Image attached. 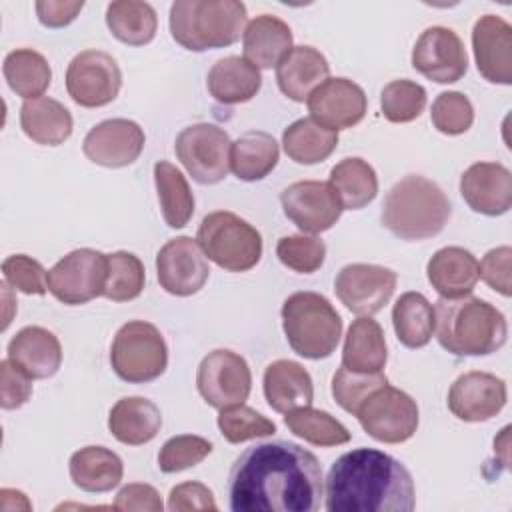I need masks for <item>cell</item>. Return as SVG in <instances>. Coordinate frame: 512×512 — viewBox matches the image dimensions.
<instances>
[{
  "instance_id": "7402d4cb",
  "label": "cell",
  "mask_w": 512,
  "mask_h": 512,
  "mask_svg": "<svg viewBox=\"0 0 512 512\" xmlns=\"http://www.w3.org/2000/svg\"><path fill=\"white\" fill-rule=\"evenodd\" d=\"M460 194L478 214H506L512 206V174L498 162H476L460 176Z\"/></svg>"
},
{
  "instance_id": "9c48e42d",
  "label": "cell",
  "mask_w": 512,
  "mask_h": 512,
  "mask_svg": "<svg viewBox=\"0 0 512 512\" xmlns=\"http://www.w3.org/2000/svg\"><path fill=\"white\" fill-rule=\"evenodd\" d=\"M364 432L384 444L410 440L418 428L416 400L390 384L376 388L354 414Z\"/></svg>"
},
{
  "instance_id": "cb8c5ba5",
  "label": "cell",
  "mask_w": 512,
  "mask_h": 512,
  "mask_svg": "<svg viewBox=\"0 0 512 512\" xmlns=\"http://www.w3.org/2000/svg\"><path fill=\"white\" fill-rule=\"evenodd\" d=\"M328 74V60L312 46H292L276 66L278 88L294 102H306L308 96L328 80Z\"/></svg>"
},
{
  "instance_id": "f6af8a7d",
  "label": "cell",
  "mask_w": 512,
  "mask_h": 512,
  "mask_svg": "<svg viewBox=\"0 0 512 512\" xmlns=\"http://www.w3.org/2000/svg\"><path fill=\"white\" fill-rule=\"evenodd\" d=\"M212 442L194 436V434H180L168 438L160 452H158V468L164 474H176L182 470H188L196 464H200L210 452H212Z\"/></svg>"
},
{
  "instance_id": "1f68e13d",
  "label": "cell",
  "mask_w": 512,
  "mask_h": 512,
  "mask_svg": "<svg viewBox=\"0 0 512 512\" xmlns=\"http://www.w3.org/2000/svg\"><path fill=\"white\" fill-rule=\"evenodd\" d=\"M388 360L382 326L370 316L356 318L344 338L342 366L354 372H382Z\"/></svg>"
},
{
  "instance_id": "3957f363",
  "label": "cell",
  "mask_w": 512,
  "mask_h": 512,
  "mask_svg": "<svg viewBox=\"0 0 512 512\" xmlns=\"http://www.w3.org/2000/svg\"><path fill=\"white\" fill-rule=\"evenodd\" d=\"M434 332L454 356H488L506 344L508 324L494 304L468 294L436 302Z\"/></svg>"
},
{
  "instance_id": "603a6c76",
  "label": "cell",
  "mask_w": 512,
  "mask_h": 512,
  "mask_svg": "<svg viewBox=\"0 0 512 512\" xmlns=\"http://www.w3.org/2000/svg\"><path fill=\"white\" fill-rule=\"evenodd\" d=\"M8 360L32 380L52 378L62 364V346L54 332L42 326H26L8 342Z\"/></svg>"
},
{
  "instance_id": "f907efd6",
  "label": "cell",
  "mask_w": 512,
  "mask_h": 512,
  "mask_svg": "<svg viewBox=\"0 0 512 512\" xmlns=\"http://www.w3.org/2000/svg\"><path fill=\"white\" fill-rule=\"evenodd\" d=\"M32 378L22 372L8 358L0 362V406L4 410H16L24 406L32 396Z\"/></svg>"
},
{
  "instance_id": "816d5d0a",
  "label": "cell",
  "mask_w": 512,
  "mask_h": 512,
  "mask_svg": "<svg viewBox=\"0 0 512 512\" xmlns=\"http://www.w3.org/2000/svg\"><path fill=\"white\" fill-rule=\"evenodd\" d=\"M218 504L214 494L202 482H182L168 494V510L190 512V510H216Z\"/></svg>"
},
{
  "instance_id": "e0dca14e",
  "label": "cell",
  "mask_w": 512,
  "mask_h": 512,
  "mask_svg": "<svg viewBox=\"0 0 512 512\" xmlns=\"http://www.w3.org/2000/svg\"><path fill=\"white\" fill-rule=\"evenodd\" d=\"M412 66L432 82L452 84L466 74L468 54L454 30L430 26L412 48Z\"/></svg>"
},
{
  "instance_id": "f546056e",
  "label": "cell",
  "mask_w": 512,
  "mask_h": 512,
  "mask_svg": "<svg viewBox=\"0 0 512 512\" xmlns=\"http://www.w3.org/2000/svg\"><path fill=\"white\" fill-rule=\"evenodd\" d=\"M20 126L24 134L42 146L64 144L74 128L70 110L48 96L24 100L20 108Z\"/></svg>"
},
{
  "instance_id": "f1b7e54d",
  "label": "cell",
  "mask_w": 512,
  "mask_h": 512,
  "mask_svg": "<svg viewBox=\"0 0 512 512\" xmlns=\"http://www.w3.org/2000/svg\"><path fill=\"white\" fill-rule=\"evenodd\" d=\"M206 86L216 102L226 106L242 104L258 94L262 74L244 56H226L210 68Z\"/></svg>"
},
{
  "instance_id": "9a60e30c",
  "label": "cell",
  "mask_w": 512,
  "mask_h": 512,
  "mask_svg": "<svg viewBox=\"0 0 512 512\" xmlns=\"http://www.w3.org/2000/svg\"><path fill=\"white\" fill-rule=\"evenodd\" d=\"M280 204L286 218L308 234L330 230L344 210L330 182L320 180H300L290 184L282 190Z\"/></svg>"
},
{
  "instance_id": "d4e9b609",
  "label": "cell",
  "mask_w": 512,
  "mask_h": 512,
  "mask_svg": "<svg viewBox=\"0 0 512 512\" xmlns=\"http://www.w3.org/2000/svg\"><path fill=\"white\" fill-rule=\"evenodd\" d=\"M426 276L440 298H462L472 294L478 282V260L462 246H446L432 254Z\"/></svg>"
},
{
  "instance_id": "4316f807",
  "label": "cell",
  "mask_w": 512,
  "mask_h": 512,
  "mask_svg": "<svg viewBox=\"0 0 512 512\" xmlns=\"http://www.w3.org/2000/svg\"><path fill=\"white\" fill-rule=\"evenodd\" d=\"M244 58L258 70H270L292 50V30L278 16L262 14L248 22L242 34Z\"/></svg>"
},
{
  "instance_id": "ffe728a7",
  "label": "cell",
  "mask_w": 512,
  "mask_h": 512,
  "mask_svg": "<svg viewBox=\"0 0 512 512\" xmlns=\"http://www.w3.org/2000/svg\"><path fill=\"white\" fill-rule=\"evenodd\" d=\"M310 118L334 132L356 126L368 108L364 90L348 78L324 80L306 100Z\"/></svg>"
},
{
  "instance_id": "8d00e7d4",
  "label": "cell",
  "mask_w": 512,
  "mask_h": 512,
  "mask_svg": "<svg viewBox=\"0 0 512 512\" xmlns=\"http://www.w3.org/2000/svg\"><path fill=\"white\" fill-rule=\"evenodd\" d=\"M2 72L10 90L24 100L40 98L52 82L48 60L32 48H18L8 52L2 64Z\"/></svg>"
},
{
  "instance_id": "83f0119b",
  "label": "cell",
  "mask_w": 512,
  "mask_h": 512,
  "mask_svg": "<svg viewBox=\"0 0 512 512\" xmlns=\"http://www.w3.org/2000/svg\"><path fill=\"white\" fill-rule=\"evenodd\" d=\"M160 428V408L142 396L120 398L108 416V430L118 442L128 446H140L154 440Z\"/></svg>"
},
{
  "instance_id": "4fadbf2b",
  "label": "cell",
  "mask_w": 512,
  "mask_h": 512,
  "mask_svg": "<svg viewBox=\"0 0 512 512\" xmlns=\"http://www.w3.org/2000/svg\"><path fill=\"white\" fill-rule=\"evenodd\" d=\"M122 86V72L116 60L102 50L76 54L66 68L68 96L82 108L110 104Z\"/></svg>"
},
{
  "instance_id": "277c9868",
  "label": "cell",
  "mask_w": 512,
  "mask_h": 512,
  "mask_svg": "<svg viewBox=\"0 0 512 512\" xmlns=\"http://www.w3.org/2000/svg\"><path fill=\"white\" fill-rule=\"evenodd\" d=\"M450 214L452 206L444 190L422 174H408L398 180L382 204V224L406 242L438 236Z\"/></svg>"
},
{
  "instance_id": "836d02e7",
  "label": "cell",
  "mask_w": 512,
  "mask_h": 512,
  "mask_svg": "<svg viewBox=\"0 0 512 512\" xmlns=\"http://www.w3.org/2000/svg\"><path fill=\"white\" fill-rule=\"evenodd\" d=\"M330 186L334 188L344 210H360L378 194L376 170L362 158H344L330 170Z\"/></svg>"
},
{
  "instance_id": "ab89813d",
  "label": "cell",
  "mask_w": 512,
  "mask_h": 512,
  "mask_svg": "<svg viewBox=\"0 0 512 512\" xmlns=\"http://www.w3.org/2000/svg\"><path fill=\"white\" fill-rule=\"evenodd\" d=\"M284 424L292 434L304 438L308 444L314 446L330 448L350 442V430L340 420L324 410H316L310 406L286 412Z\"/></svg>"
},
{
  "instance_id": "d590c367",
  "label": "cell",
  "mask_w": 512,
  "mask_h": 512,
  "mask_svg": "<svg viewBox=\"0 0 512 512\" xmlns=\"http://www.w3.org/2000/svg\"><path fill=\"white\" fill-rule=\"evenodd\" d=\"M106 26L116 40L128 46H144L154 40L158 18L148 2L118 0L106 8Z\"/></svg>"
},
{
  "instance_id": "c3c4849f",
  "label": "cell",
  "mask_w": 512,
  "mask_h": 512,
  "mask_svg": "<svg viewBox=\"0 0 512 512\" xmlns=\"http://www.w3.org/2000/svg\"><path fill=\"white\" fill-rule=\"evenodd\" d=\"M2 274L6 284L12 288L24 292V294H36L42 296L48 290L46 276L48 272L44 266L26 254H12L2 262Z\"/></svg>"
},
{
  "instance_id": "d6986e66",
  "label": "cell",
  "mask_w": 512,
  "mask_h": 512,
  "mask_svg": "<svg viewBox=\"0 0 512 512\" xmlns=\"http://www.w3.org/2000/svg\"><path fill=\"white\" fill-rule=\"evenodd\" d=\"M506 382L490 372H466L448 390V408L462 422H486L506 406Z\"/></svg>"
},
{
  "instance_id": "4dcf8cb0",
  "label": "cell",
  "mask_w": 512,
  "mask_h": 512,
  "mask_svg": "<svg viewBox=\"0 0 512 512\" xmlns=\"http://www.w3.org/2000/svg\"><path fill=\"white\" fill-rule=\"evenodd\" d=\"M68 472L74 486L84 492H110L120 484L124 464L106 446H84L70 456Z\"/></svg>"
},
{
  "instance_id": "f35d334b",
  "label": "cell",
  "mask_w": 512,
  "mask_h": 512,
  "mask_svg": "<svg viewBox=\"0 0 512 512\" xmlns=\"http://www.w3.org/2000/svg\"><path fill=\"white\" fill-rule=\"evenodd\" d=\"M396 338L406 348H422L434 334V306L420 292H404L392 308Z\"/></svg>"
},
{
  "instance_id": "7bdbcfd3",
  "label": "cell",
  "mask_w": 512,
  "mask_h": 512,
  "mask_svg": "<svg viewBox=\"0 0 512 512\" xmlns=\"http://www.w3.org/2000/svg\"><path fill=\"white\" fill-rule=\"evenodd\" d=\"M218 428L230 444L264 438L276 432V424L270 418L244 404L222 408L218 414Z\"/></svg>"
},
{
  "instance_id": "b9f144b4",
  "label": "cell",
  "mask_w": 512,
  "mask_h": 512,
  "mask_svg": "<svg viewBox=\"0 0 512 512\" xmlns=\"http://www.w3.org/2000/svg\"><path fill=\"white\" fill-rule=\"evenodd\" d=\"M426 106V90L412 80H392L380 94V108L388 122L406 124L416 120Z\"/></svg>"
},
{
  "instance_id": "ac0fdd59",
  "label": "cell",
  "mask_w": 512,
  "mask_h": 512,
  "mask_svg": "<svg viewBox=\"0 0 512 512\" xmlns=\"http://www.w3.org/2000/svg\"><path fill=\"white\" fill-rule=\"evenodd\" d=\"M144 130L128 118H110L84 136V156L104 168H124L138 160L144 150Z\"/></svg>"
},
{
  "instance_id": "60d3db41",
  "label": "cell",
  "mask_w": 512,
  "mask_h": 512,
  "mask_svg": "<svg viewBox=\"0 0 512 512\" xmlns=\"http://www.w3.org/2000/svg\"><path fill=\"white\" fill-rule=\"evenodd\" d=\"M146 282L144 264L132 252L108 254V278L104 286V298L112 302H128L142 294Z\"/></svg>"
},
{
  "instance_id": "7dc6e473",
  "label": "cell",
  "mask_w": 512,
  "mask_h": 512,
  "mask_svg": "<svg viewBox=\"0 0 512 512\" xmlns=\"http://www.w3.org/2000/svg\"><path fill=\"white\" fill-rule=\"evenodd\" d=\"M432 124L438 132L448 136L464 134L474 122V108L462 92H442L432 102Z\"/></svg>"
},
{
  "instance_id": "bcb514c9",
  "label": "cell",
  "mask_w": 512,
  "mask_h": 512,
  "mask_svg": "<svg viewBox=\"0 0 512 512\" xmlns=\"http://www.w3.org/2000/svg\"><path fill=\"white\" fill-rule=\"evenodd\" d=\"M276 256L286 268L298 274H312L324 264L326 244L316 236H284L276 244Z\"/></svg>"
},
{
  "instance_id": "30bf717a",
  "label": "cell",
  "mask_w": 512,
  "mask_h": 512,
  "mask_svg": "<svg viewBox=\"0 0 512 512\" xmlns=\"http://www.w3.org/2000/svg\"><path fill=\"white\" fill-rule=\"evenodd\" d=\"M108 278V254L78 248L60 258L46 276L50 294L68 304H86L104 294Z\"/></svg>"
},
{
  "instance_id": "5bb4252c",
  "label": "cell",
  "mask_w": 512,
  "mask_h": 512,
  "mask_svg": "<svg viewBox=\"0 0 512 512\" xmlns=\"http://www.w3.org/2000/svg\"><path fill=\"white\" fill-rule=\"evenodd\" d=\"M398 274L378 264H348L336 280L334 292L340 302L358 316H372L380 312L396 290Z\"/></svg>"
},
{
  "instance_id": "db71d44e",
  "label": "cell",
  "mask_w": 512,
  "mask_h": 512,
  "mask_svg": "<svg viewBox=\"0 0 512 512\" xmlns=\"http://www.w3.org/2000/svg\"><path fill=\"white\" fill-rule=\"evenodd\" d=\"M84 8L82 0H40L36 2V14L46 28H64L80 14Z\"/></svg>"
},
{
  "instance_id": "f5cc1de1",
  "label": "cell",
  "mask_w": 512,
  "mask_h": 512,
  "mask_svg": "<svg viewBox=\"0 0 512 512\" xmlns=\"http://www.w3.org/2000/svg\"><path fill=\"white\" fill-rule=\"evenodd\" d=\"M114 510H138V512H162L164 504L162 498L158 494V490L150 484H142V482H134V484H126L118 494L116 500L112 504Z\"/></svg>"
},
{
  "instance_id": "6da1fadb",
  "label": "cell",
  "mask_w": 512,
  "mask_h": 512,
  "mask_svg": "<svg viewBox=\"0 0 512 512\" xmlns=\"http://www.w3.org/2000/svg\"><path fill=\"white\" fill-rule=\"evenodd\" d=\"M226 492L232 512H316L324 496L322 466L296 442H260L234 460Z\"/></svg>"
},
{
  "instance_id": "e575fe53",
  "label": "cell",
  "mask_w": 512,
  "mask_h": 512,
  "mask_svg": "<svg viewBox=\"0 0 512 512\" xmlns=\"http://www.w3.org/2000/svg\"><path fill=\"white\" fill-rule=\"evenodd\" d=\"M282 146L290 160L310 166L324 162L336 150L338 132L324 128L312 118H300L284 130Z\"/></svg>"
},
{
  "instance_id": "52a82bcc",
  "label": "cell",
  "mask_w": 512,
  "mask_h": 512,
  "mask_svg": "<svg viewBox=\"0 0 512 512\" xmlns=\"http://www.w3.org/2000/svg\"><path fill=\"white\" fill-rule=\"evenodd\" d=\"M196 242L208 260L228 272H246L262 258L260 232L228 210L206 214L198 226Z\"/></svg>"
},
{
  "instance_id": "ba28073f",
  "label": "cell",
  "mask_w": 512,
  "mask_h": 512,
  "mask_svg": "<svg viewBox=\"0 0 512 512\" xmlns=\"http://www.w3.org/2000/svg\"><path fill=\"white\" fill-rule=\"evenodd\" d=\"M116 376L130 384H146L164 374L168 348L160 330L144 320H130L116 332L110 348Z\"/></svg>"
},
{
  "instance_id": "8992f818",
  "label": "cell",
  "mask_w": 512,
  "mask_h": 512,
  "mask_svg": "<svg viewBox=\"0 0 512 512\" xmlns=\"http://www.w3.org/2000/svg\"><path fill=\"white\" fill-rule=\"evenodd\" d=\"M282 328L290 348L308 360L328 358L342 336V318L318 292H294L282 304Z\"/></svg>"
},
{
  "instance_id": "44dd1931",
  "label": "cell",
  "mask_w": 512,
  "mask_h": 512,
  "mask_svg": "<svg viewBox=\"0 0 512 512\" xmlns=\"http://www.w3.org/2000/svg\"><path fill=\"white\" fill-rule=\"evenodd\" d=\"M472 50L476 68L492 84H512V26L496 16L484 14L472 28Z\"/></svg>"
},
{
  "instance_id": "ee69618b",
  "label": "cell",
  "mask_w": 512,
  "mask_h": 512,
  "mask_svg": "<svg viewBox=\"0 0 512 512\" xmlns=\"http://www.w3.org/2000/svg\"><path fill=\"white\" fill-rule=\"evenodd\" d=\"M388 384V378L382 372H354L344 366L336 370L332 376V396L336 404L348 414H356L360 404L380 386Z\"/></svg>"
},
{
  "instance_id": "8fae6325",
  "label": "cell",
  "mask_w": 512,
  "mask_h": 512,
  "mask_svg": "<svg viewBox=\"0 0 512 512\" xmlns=\"http://www.w3.org/2000/svg\"><path fill=\"white\" fill-rule=\"evenodd\" d=\"M232 142L216 124L186 126L174 142V152L198 184H218L230 170Z\"/></svg>"
},
{
  "instance_id": "74e56055",
  "label": "cell",
  "mask_w": 512,
  "mask_h": 512,
  "mask_svg": "<svg viewBox=\"0 0 512 512\" xmlns=\"http://www.w3.org/2000/svg\"><path fill=\"white\" fill-rule=\"evenodd\" d=\"M154 184L164 222L170 228H184L194 214V194L184 174L170 162L154 164Z\"/></svg>"
},
{
  "instance_id": "7a4b0ae2",
  "label": "cell",
  "mask_w": 512,
  "mask_h": 512,
  "mask_svg": "<svg viewBox=\"0 0 512 512\" xmlns=\"http://www.w3.org/2000/svg\"><path fill=\"white\" fill-rule=\"evenodd\" d=\"M324 496L328 512H412L416 506L408 468L374 448H356L336 458Z\"/></svg>"
},
{
  "instance_id": "484cf974",
  "label": "cell",
  "mask_w": 512,
  "mask_h": 512,
  "mask_svg": "<svg viewBox=\"0 0 512 512\" xmlns=\"http://www.w3.org/2000/svg\"><path fill=\"white\" fill-rule=\"evenodd\" d=\"M264 396L274 412L286 414L310 406L314 386L308 370L294 360H276L264 370Z\"/></svg>"
},
{
  "instance_id": "5b68a950",
  "label": "cell",
  "mask_w": 512,
  "mask_h": 512,
  "mask_svg": "<svg viewBox=\"0 0 512 512\" xmlns=\"http://www.w3.org/2000/svg\"><path fill=\"white\" fill-rule=\"evenodd\" d=\"M244 26L246 6L238 0H178L170 6V34L192 52L234 44Z\"/></svg>"
},
{
  "instance_id": "681fc988",
  "label": "cell",
  "mask_w": 512,
  "mask_h": 512,
  "mask_svg": "<svg viewBox=\"0 0 512 512\" xmlns=\"http://www.w3.org/2000/svg\"><path fill=\"white\" fill-rule=\"evenodd\" d=\"M512 248L498 246L486 252L482 262H478V278H482L492 290L502 296L512 294Z\"/></svg>"
},
{
  "instance_id": "7c38bea8",
  "label": "cell",
  "mask_w": 512,
  "mask_h": 512,
  "mask_svg": "<svg viewBox=\"0 0 512 512\" xmlns=\"http://www.w3.org/2000/svg\"><path fill=\"white\" fill-rule=\"evenodd\" d=\"M196 388L204 402L212 408L222 410L244 404L252 388L250 366L232 350H212L198 366Z\"/></svg>"
},
{
  "instance_id": "2e32d148",
  "label": "cell",
  "mask_w": 512,
  "mask_h": 512,
  "mask_svg": "<svg viewBox=\"0 0 512 512\" xmlns=\"http://www.w3.org/2000/svg\"><path fill=\"white\" fill-rule=\"evenodd\" d=\"M160 286L172 296L200 292L210 276V266L200 244L190 236L168 240L156 254Z\"/></svg>"
},
{
  "instance_id": "d6a6232c",
  "label": "cell",
  "mask_w": 512,
  "mask_h": 512,
  "mask_svg": "<svg viewBox=\"0 0 512 512\" xmlns=\"http://www.w3.org/2000/svg\"><path fill=\"white\" fill-rule=\"evenodd\" d=\"M278 158L280 148L274 136L262 130H250L232 142L230 170L238 180L256 182L276 168Z\"/></svg>"
}]
</instances>
